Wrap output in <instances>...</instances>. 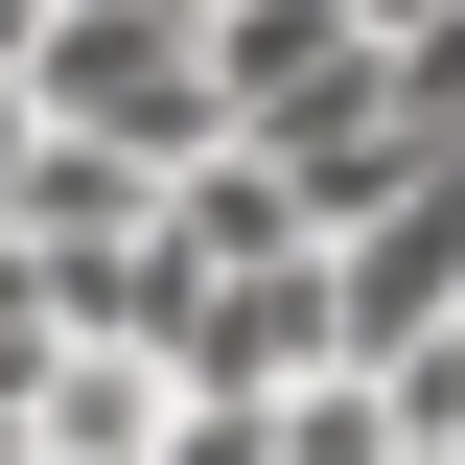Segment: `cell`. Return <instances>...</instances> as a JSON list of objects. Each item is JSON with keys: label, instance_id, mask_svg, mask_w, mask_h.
Wrapping results in <instances>:
<instances>
[{"label": "cell", "instance_id": "3", "mask_svg": "<svg viewBox=\"0 0 465 465\" xmlns=\"http://www.w3.org/2000/svg\"><path fill=\"white\" fill-rule=\"evenodd\" d=\"M163 256H186V280H302V186L232 140V163H186V186H163Z\"/></svg>", "mask_w": 465, "mask_h": 465}, {"label": "cell", "instance_id": "1", "mask_svg": "<svg viewBox=\"0 0 465 465\" xmlns=\"http://www.w3.org/2000/svg\"><path fill=\"white\" fill-rule=\"evenodd\" d=\"M24 116H47L70 163H116L163 210L186 163H232V94H210V0H47L24 24Z\"/></svg>", "mask_w": 465, "mask_h": 465}, {"label": "cell", "instance_id": "2", "mask_svg": "<svg viewBox=\"0 0 465 465\" xmlns=\"http://www.w3.org/2000/svg\"><path fill=\"white\" fill-rule=\"evenodd\" d=\"M442 326H465V163H419L396 210L326 256V349H349V372H419Z\"/></svg>", "mask_w": 465, "mask_h": 465}]
</instances>
